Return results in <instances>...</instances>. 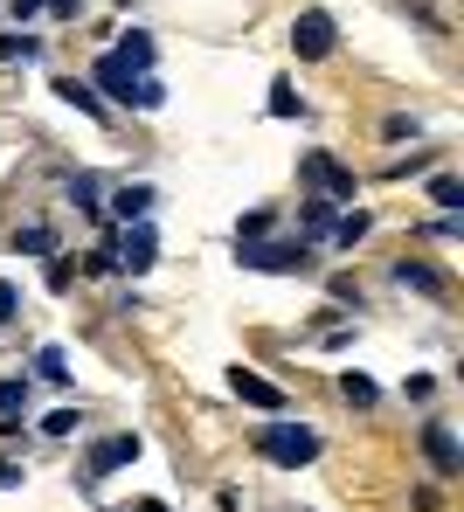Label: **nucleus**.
<instances>
[{
    "label": "nucleus",
    "instance_id": "4be33fe9",
    "mask_svg": "<svg viewBox=\"0 0 464 512\" xmlns=\"http://www.w3.org/2000/svg\"><path fill=\"white\" fill-rule=\"evenodd\" d=\"M35 56H42V35H28V28L0 35V63H35Z\"/></svg>",
    "mask_w": 464,
    "mask_h": 512
},
{
    "label": "nucleus",
    "instance_id": "9d476101",
    "mask_svg": "<svg viewBox=\"0 0 464 512\" xmlns=\"http://www.w3.org/2000/svg\"><path fill=\"white\" fill-rule=\"evenodd\" d=\"M388 277H395L402 291H423V298H437V305L451 298V284H444V270H437V263H423V256H402V263H395Z\"/></svg>",
    "mask_w": 464,
    "mask_h": 512
},
{
    "label": "nucleus",
    "instance_id": "6ab92c4d",
    "mask_svg": "<svg viewBox=\"0 0 464 512\" xmlns=\"http://www.w3.org/2000/svg\"><path fill=\"white\" fill-rule=\"evenodd\" d=\"M271 118H305V97L291 77H271Z\"/></svg>",
    "mask_w": 464,
    "mask_h": 512
},
{
    "label": "nucleus",
    "instance_id": "a211bd4d",
    "mask_svg": "<svg viewBox=\"0 0 464 512\" xmlns=\"http://www.w3.org/2000/svg\"><path fill=\"white\" fill-rule=\"evenodd\" d=\"M146 208H153V187H139V180H125V187L111 194V215H118V222H132V215H146Z\"/></svg>",
    "mask_w": 464,
    "mask_h": 512
},
{
    "label": "nucleus",
    "instance_id": "393cba45",
    "mask_svg": "<svg viewBox=\"0 0 464 512\" xmlns=\"http://www.w3.org/2000/svg\"><path fill=\"white\" fill-rule=\"evenodd\" d=\"M77 423H84L77 409H49V416H42V436H77Z\"/></svg>",
    "mask_w": 464,
    "mask_h": 512
},
{
    "label": "nucleus",
    "instance_id": "5701e85b",
    "mask_svg": "<svg viewBox=\"0 0 464 512\" xmlns=\"http://www.w3.org/2000/svg\"><path fill=\"white\" fill-rule=\"evenodd\" d=\"M0 416H28V374H0Z\"/></svg>",
    "mask_w": 464,
    "mask_h": 512
},
{
    "label": "nucleus",
    "instance_id": "20e7f679",
    "mask_svg": "<svg viewBox=\"0 0 464 512\" xmlns=\"http://www.w3.org/2000/svg\"><path fill=\"white\" fill-rule=\"evenodd\" d=\"M229 395L250 402V409H264V416H284L291 409V395H284L271 374H257V367H229Z\"/></svg>",
    "mask_w": 464,
    "mask_h": 512
},
{
    "label": "nucleus",
    "instance_id": "473e14b6",
    "mask_svg": "<svg viewBox=\"0 0 464 512\" xmlns=\"http://www.w3.org/2000/svg\"><path fill=\"white\" fill-rule=\"evenodd\" d=\"M0 485H21V464H0Z\"/></svg>",
    "mask_w": 464,
    "mask_h": 512
},
{
    "label": "nucleus",
    "instance_id": "cd10ccee",
    "mask_svg": "<svg viewBox=\"0 0 464 512\" xmlns=\"http://www.w3.org/2000/svg\"><path fill=\"white\" fill-rule=\"evenodd\" d=\"M381 132H388V139H416V132H423V118H402V111H395Z\"/></svg>",
    "mask_w": 464,
    "mask_h": 512
},
{
    "label": "nucleus",
    "instance_id": "ddd939ff",
    "mask_svg": "<svg viewBox=\"0 0 464 512\" xmlns=\"http://www.w3.org/2000/svg\"><path fill=\"white\" fill-rule=\"evenodd\" d=\"M333 215H340V208H333L326 194H312V201L298 208V243H319V236L333 229Z\"/></svg>",
    "mask_w": 464,
    "mask_h": 512
},
{
    "label": "nucleus",
    "instance_id": "4468645a",
    "mask_svg": "<svg viewBox=\"0 0 464 512\" xmlns=\"http://www.w3.org/2000/svg\"><path fill=\"white\" fill-rule=\"evenodd\" d=\"M56 97H63V104H77L84 118H97V125L111 118V104H104V97H97L91 84H77V77H56Z\"/></svg>",
    "mask_w": 464,
    "mask_h": 512
},
{
    "label": "nucleus",
    "instance_id": "f3484780",
    "mask_svg": "<svg viewBox=\"0 0 464 512\" xmlns=\"http://www.w3.org/2000/svg\"><path fill=\"white\" fill-rule=\"evenodd\" d=\"M7 243L21 256H56V229H49V222H28V229H14Z\"/></svg>",
    "mask_w": 464,
    "mask_h": 512
},
{
    "label": "nucleus",
    "instance_id": "f704fd0d",
    "mask_svg": "<svg viewBox=\"0 0 464 512\" xmlns=\"http://www.w3.org/2000/svg\"><path fill=\"white\" fill-rule=\"evenodd\" d=\"M118 7H132V0H118Z\"/></svg>",
    "mask_w": 464,
    "mask_h": 512
},
{
    "label": "nucleus",
    "instance_id": "c85d7f7f",
    "mask_svg": "<svg viewBox=\"0 0 464 512\" xmlns=\"http://www.w3.org/2000/svg\"><path fill=\"white\" fill-rule=\"evenodd\" d=\"M14 312H21V291L0 277V326H14Z\"/></svg>",
    "mask_w": 464,
    "mask_h": 512
},
{
    "label": "nucleus",
    "instance_id": "2f4dec72",
    "mask_svg": "<svg viewBox=\"0 0 464 512\" xmlns=\"http://www.w3.org/2000/svg\"><path fill=\"white\" fill-rule=\"evenodd\" d=\"M77 7H84V0H49V14H63V21H77Z\"/></svg>",
    "mask_w": 464,
    "mask_h": 512
},
{
    "label": "nucleus",
    "instance_id": "f8f14e48",
    "mask_svg": "<svg viewBox=\"0 0 464 512\" xmlns=\"http://www.w3.org/2000/svg\"><path fill=\"white\" fill-rule=\"evenodd\" d=\"M63 187H70V201L84 208V222H97V229H118V222H104V208H97V173H63Z\"/></svg>",
    "mask_w": 464,
    "mask_h": 512
},
{
    "label": "nucleus",
    "instance_id": "b1692460",
    "mask_svg": "<svg viewBox=\"0 0 464 512\" xmlns=\"http://www.w3.org/2000/svg\"><path fill=\"white\" fill-rule=\"evenodd\" d=\"M35 374H42L49 388H70V360H63L56 346H42V353H35Z\"/></svg>",
    "mask_w": 464,
    "mask_h": 512
},
{
    "label": "nucleus",
    "instance_id": "7ed1b4c3",
    "mask_svg": "<svg viewBox=\"0 0 464 512\" xmlns=\"http://www.w3.org/2000/svg\"><path fill=\"white\" fill-rule=\"evenodd\" d=\"M333 49H340V21H333L326 7H305V14L291 21V56H298V63H326Z\"/></svg>",
    "mask_w": 464,
    "mask_h": 512
},
{
    "label": "nucleus",
    "instance_id": "7c9ffc66",
    "mask_svg": "<svg viewBox=\"0 0 464 512\" xmlns=\"http://www.w3.org/2000/svg\"><path fill=\"white\" fill-rule=\"evenodd\" d=\"M42 7H49V0H7V14H14V21H35Z\"/></svg>",
    "mask_w": 464,
    "mask_h": 512
},
{
    "label": "nucleus",
    "instance_id": "c756f323",
    "mask_svg": "<svg viewBox=\"0 0 464 512\" xmlns=\"http://www.w3.org/2000/svg\"><path fill=\"white\" fill-rule=\"evenodd\" d=\"M430 236H444V243H458V236H464V222H458V215H437V222H430Z\"/></svg>",
    "mask_w": 464,
    "mask_h": 512
},
{
    "label": "nucleus",
    "instance_id": "1a4fd4ad",
    "mask_svg": "<svg viewBox=\"0 0 464 512\" xmlns=\"http://www.w3.org/2000/svg\"><path fill=\"white\" fill-rule=\"evenodd\" d=\"M243 270H305V243H236Z\"/></svg>",
    "mask_w": 464,
    "mask_h": 512
},
{
    "label": "nucleus",
    "instance_id": "39448f33",
    "mask_svg": "<svg viewBox=\"0 0 464 512\" xmlns=\"http://www.w3.org/2000/svg\"><path fill=\"white\" fill-rule=\"evenodd\" d=\"M153 256H160V229H153L146 215H132V222H125V236H118V270H125V277H146V270H153Z\"/></svg>",
    "mask_w": 464,
    "mask_h": 512
},
{
    "label": "nucleus",
    "instance_id": "412c9836",
    "mask_svg": "<svg viewBox=\"0 0 464 512\" xmlns=\"http://www.w3.org/2000/svg\"><path fill=\"white\" fill-rule=\"evenodd\" d=\"M271 229H278V215H271V208H250V215H236V243H264Z\"/></svg>",
    "mask_w": 464,
    "mask_h": 512
},
{
    "label": "nucleus",
    "instance_id": "a878e982",
    "mask_svg": "<svg viewBox=\"0 0 464 512\" xmlns=\"http://www.w3.org/2000/svg\"><path fill=\"white\" fill-rule=\"evenodd\" d=\"M91 277H118V243H104V250H91V263H84Z\"/></svg>",
    "mask_w": 464,
    "mask_h": 512
},
{
    "label": "nucleus",
    "instance_id": "f03ea898",
    "mask_svg": "<svg viewBox=\"0 0 464 512\" xmlns=\"http://www.w3.org/2000/svg\"><path fill=\"white\" fill-rule=\"evenodd\" d=\"M91 77H97L91 90L118 97L125 111H132V104H139V111H160V104H167V90H160V84H139V77H132V70H125L118 56H97V70H91Z\"/></svg>",
    "mask_w": 464,
    "mask_h": 512
},
{
    "label": "nucleus",
    "instance_id": "6e6552de",
    "mask_svg": "<svg viewBox=\"0 0 464 512\" xmlns=\"http://www.w3.org/2000/svg\"><path fill=\"white\" fill-rule=\"evenodd\" d=\"M423 457H430V471H437V478H458V471H464L458 429H451V423H430V429H423Z\"/></svg>",
    "mask_w": 464,
    "mask_h": 512
},
{
    "label": "nucleus",
    "instance_id": "bb28decb",
    "mask_svg": "<svg viewBox=\"0 0 464 512\" xmlns=\"http://www.w3.org/2000/svg\"><path fill=\"white\" fill-rule=\"evenodd\" d=\"M402 395H409V402H430V395H437V374H409Z\"/></svg>",
    "mask_w": 464,
    "mask_h": 512
},
{
    "label": "nucleus",
    "instance_id": "423d86ee",
    "mask_svg": "<svg viewBox=\"0 0 464 512\" xmlns=\"http://www.w3.org/2000/svg\"><path fill=\"white\" fill-rule=\"evenodd\" d=\"M298 180H312L326 201H354V187H361L354 167H340L333 153H305V160H298Z\"/></svg>",
    "mask_w": 464,
    "mask_h": 512
},
{
    "label": "nucleus",
    "instance_id": "f257e3e1",
    "mask_svg": "<svg viewBox=\"0 0 464 512\" xmlns=\"http://www.w3.org/2000/svg\"><path fill=\"white\" fill-rule=\"evenodd\" d=\"M257 457L278 464V471H298V464L319 457V429L312 423H264L257 429Z\"/></svg>",
    "mask_w": 464,
    "mask_h": 512
},
{
    "label": "nucleus",
    "instance_id": "dca6fc26",
    "mask_svg": "<svg viewBox=\"0 0 464 512\" xmlns=\"http://www.w3.org/2000/svg\"><path fill=\"white\" fill-rule=\"evenodd\" d=\"M368 229H374L368 208H347V215H333V229H326V236H333L340 250H354V243H368Z\"/></svg>",
    "mask_w": 464,
    "mask_h": 512
},
{
    "label": "nucleus",
    "instance_id": "aec40b11",
    "mask_svg": "<svg viewBox=\"0 0 464 512\" xmlns=\"http://www.w3.org/2000/svg\"><path fill=\"white\" fill-rule=\"evenodd\" d=\"M430 201H437L444 215H458V208H464V180H458V173H430Z\"/></svg>",
    "mask_w": 464,
    "mask_h": 512
},
{
    "label": "nucleus",
    "instance_id": "72a5a7b5",
    "mask_svg": "<svg viewBox=\"0 0 464 512\" xmlns=\"http://www.w3.org/2000/svg\"><path fill=\"white\" fill-rule=\"evenodd\" d=\"M139 512H167V506H160V499H139Z\"/></svg>",
    "mask_w": 464,
    "mask_h": 512
},
{
    "label": "nucleus",
    "instance_id": "2eb2a0df",
    "mask_svg": "<svg viewBox=\"0 0 464 512\" xmlns=\"http://www.w3.org/2000/svg\"><path fill=\"white\" fill-rule=\"evenodd\" d=\"M340 402H347V409H374V402H381V381L361 374V367H347V374H340Z\"/></svg>",
    "mask_w": 464,
    "mask_h": 512
},
{
    "label": "nucleus",
    "instance_id": "0eeeda50",
    "mask_svg": "<svg viewBox=\"0 0 464 512\" xmlns=\"http://www.w3.org/2000/svg\"><path fill=\"white\" fill-rule=\"evenodd\" d=\"M139 450H146V443H139L132 429H111V436H97V443H91V478H104V471H125Z\"/></svg>",
    "mask_w": 464,
    "mask_h": 512
},
{
    "label": "nucleus",
    "instance_id": "9b49d317",
    "mask_svg": "<svg viewBox=\"0 0 464 512\" xmlns=\"http://www.w3.org/2000/svg\"><path fill=\"white\" fill-rule=\"evenodd\" d=\"M111 56H118V63H125V70H132V77H139V70H153V63H160V42H153V35H146V28H125V35H118V49H111Z\"/></svg>",
    "mask_w": 464,
    "mask_h": 512
}]
</instances>
